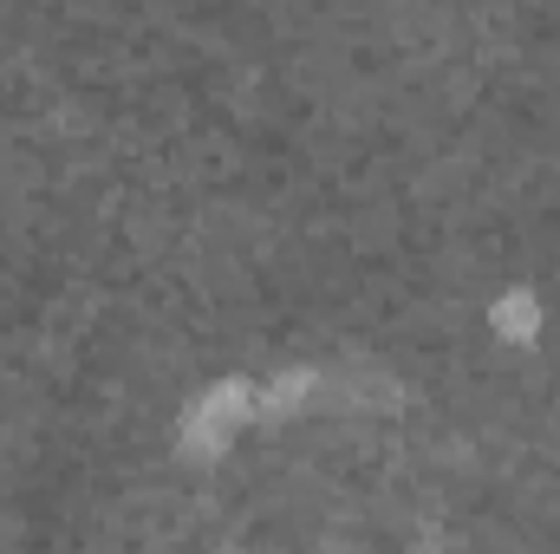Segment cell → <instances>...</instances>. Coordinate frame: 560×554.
<instances>
[{
	"instance_id": "obj_1",
	"label": "cell",
	"mask_w": 560,
	"mask_h": 554,
	"mask_svg": "<svg viewBox=\"0 0 560 554\" xmlns=\"http://www.w3.org/2000/svg\"><path fill=\"white\" fill-rule=\"evenodd\" d=\"M248 417H255V385H248V379L209 385V392L183 412V424H176V443H183V457H222Z\"/></svg>"
},
{
	"instance_id": "obj_2",
	"label": "cell",
	"mask_w": 560,
	"mask_h": 554,
	"mask_svg": "<svg viewBox=\"0 0 560 554\" xmlns=\"http://www.w3.org/2000/svg\"><path fill=\"white\" fill-rule=\"evenodd\" d=\"M489 326H495L502 339H535V333H541L535 293H502V300H495V313H489Z\"/></svg>"
}]
</instances>
